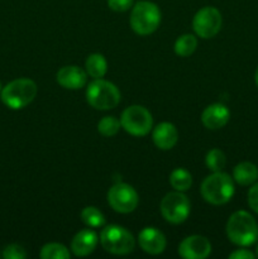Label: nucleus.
Returning <instances> with one entry per match:
<instances>
[{"instance_id":"nucleus-2","label":"nucleus","mask_w":258,"mask_h":259,"mask_svg":"<svg viewBox=\"0 0 258 259\" xmlns=\"http://www.w3.org/2000/svg\"><path fill=\"white\" fill-rule=\"evenodd\" d=\"M201 195L209 204H227L234 195V184L229 175L224 172H214L202 181Z\"/></svg>"},{"instance_id":"nucleus-26","label":"nucleus","mask_w":258,"mask_h":259,"mask_svg":"<svg viewBox=\"0 0 258 259\" xmlns=\"http://www.w3.org/2000/svg\"><path fill=\"white\" fill-rule=\"evenodd\" d=\"M108 5L114 12H126L133 7V0H108Z\"/></svg>"},{"instance_id":"nucleus-23","label":"nucleus","mask_w":258,"mask_h":259,"mask_svg":"<svg viewBox=\"0 0 258 259\" xmlns=\"http://www.w3.org/2000/svg\"><path fill=\"white\" fill-rule=\"evenodd\" d=\"M205 162H206V166L210 171L219 172L224 168L227 158H225V154L223 153L220 149L214 148V149H211V151L207 152Z\"/></svg>"},{"instance_id":"nucleus-31","label":"nucleus","mask_w":258,"mask_h":259,"mask_svg":"<svg viewBox=\"0 0 258 259\" xmlns=\"http://www.w3.org/2000/svg\"><path fill=\"white\" fill-rule=\"evenodd\" d=\"M257 257H258V245H257Z\"/></svg>"},{"instance_id":"nucleus-6","label":"nucleus","mask_w":258,"mask_h":259,"mask_svg":"<svg viewBox=\"0 0 258 259\" xmlns=\"http://www.w3.org/2000/svg\"><path fill=\"white\" fill-rule=\"evenodd\" d=\"M100 243L106 252L118 255L128 254L136 245L133 235L119 225H109L101 230Z\"/></svg>"},{"instance_id":"nucleus-22","label":"nucleus","mask_w":258,"mask_h":259,"mask_svg":"<svg viewBox=\"0 0 258 259\" xmlns=\"http://www.w3.org/2000/svg\"><path fill=\"white\" fill-rule=\"evenodd\" d=\"M40 258L43 259H68L70 252L67 248L58 243H50L40 249Z\"/></svg>"},{"instance_id":"nucleus-12","label":"nucleus","mask_w":258,"mask_h":259,"mask_svg":"<svg viewBox=\"0 0 258 259\" xmlns=\"http://www.w3.org/2000/svg\"><path fill=\"white\" fill-rule=\"evenodd\" d=\"M139 245L146 253L152 255L159 254L166 248V238L163 233L156 228H144L138 237Z\"/></svg>"},{"instance_id":"nucleus-19","label":"nucleus","mask_w":258,"mask_h":259,"mask_svg":"<svg viewBox=\"0 0 258 259\" xmlns=\"http://www.w3.org/2000/svg\"><path fill=\"white\" fill-rule=\"evenodd\" d=\"M197 47V39L192 34H184L177 38L175 43V52L180 57H189L195 52Z\"/></svg>"},{"instance_id":"nucleus-27","label":"nucleus","mask_w":258,"mask_h":259,"mask_svg":"<svg viewBox=\"0 0 258 259\" xmlns=\"http://www.w3.org/2000/svg\"><path fill=\"white\" fill-rule=\"evenodd\" d=\"M248 204L250 209L258 214V184L253 185L248 192Z\"/></svg>"},{"instance_id":"nucleus-18","label":"nucleus","mask_w":258,"mask_h":259,"mask_svg":"<svg viewBox=\"0 0 258 259\" xmlns=\"http://www.w3.org/2000/svg\"><path fill=\"white\" fill-rule=\"evenodd\" d=\"M86 72L94 78H101L106 73L108 70V63L106 60L104 58L103 55L100 53H93L88 57L85 62Z\"/></svg>"},{"instance_id":"nucleus-16","label":"nucleus","mask_w":258,"mask_h":259,"mask_svg":"<svg viewBox=\"0 0 258 259\" xmlns=\"http://www.w3.org/2000/svg\"><path fill=\"white\" fill-rule=\"evenodd\" d=\"M154 144L157 148L168 151L174 148L179 139V133L174 124L171 123H161L154 128L153 134H152Z\"/></svg>"},{"instance_id":"nucleus-30","label":"nucleus","mask_w":258,"mask_h":259,"mask_svg":"<svg viewBox=\"0 0 258 259\" xmlns=\"http://www.w3.org/2000/svg\"><path fill=\"white\" fill-rule=\"evenodd\" d=\"M2 89H3V88H2V83H0V93H2Z\"/></svg>"},{"instance_id":"nucleus-25","label":"nucleus","mask_w":258,"mask_h":259,"mask_svg":"<svg viewBox=\"0 0 258 259\" xmlns=\"http://www.w3.org/2000/svg\"><path fill=\"white\" fill-rule=\"evenodd\" d=\"M3 257L5 259H24L27 257L24 248L18 244H10L3 252Z\"/></svg>"},{"instance_id":"nucleus-3","label":"nucleus","mask_w":258,"mask_h":259,"mask_svg":"<svg viewBox=\"0 0 258 259\" xmlns=\"http://www.w3.org/2000/svg\"><path fill=\"white\" fill-rule=\"evenodd\" d=\"M2 101L13 110L25 108L34 100L37 85L30 78H18L2 89Z\"/></svg>"},{"instance_id":"nucleus-28","label":"nucleus","mask_w":258,"mask_h":259,"mask_svg":"<svg viewBox=\"0 0 258 259\" xmlns=\"http://www.w3.org/2000/svg\"><path fill=\"white\" fill-rule=\"evenodd\" d=\"M230 259H253L254 254L247 249H238L229 255Z\"/></svg>"},{"instance_id":"nucleus-15","label":"nucleus","mask_w":258,"mask_h":259,"mask_svg":"<svg viewBox=\"0 0 258 259\" xmlns=\"http://www.w3.org/2000/svg\"><path fill=\"white\" fill-rule=\"evenodd\" d=\"M98 245V235L95 232L90 229H85L78 232L73 237L71 243V249L73 254L77 257H86L91 254Z\"/></svg>"},{"instance_id":"nucleus-13","label":"nucleus","mask_w":258,"mask_h":259,"mask_svg":"<svg viewBox=\"0 0 258 259\" xmlns=\"http://www.w3.org/2000/svg\"><path fill=\"white\" fill-rule=\"evenodd\" d=\"M88 81L86 72L77 66H65L57 72V82L68 90H78Z\"/></svg>"},{"instance_id":"nucleus-20","label":"nucleus","mask_w":258,"mask_h":259,"mask_svg":"<svg viewBox=\"0 0 258 259\" xmlns=\"http://www.w3.org/2000/svg\"><path fill=\"white\" fill-rule=\"evenodd\" d=\"M169 184L176 191H186L191 187L192 177L186 169L176 168L175 171H172L171 176H169Z\"/></svg>"},{"instance_id":"nucleus-7","label":"nucleus","mask_w":258,"mask_h":259,"mask_svg":"<svg viewBox=\"0 0 258 259\" xmlns=\"http://www.w3.org/2000/svg\"><path fill=\"white\" fill-rule=\"evenodd\" d=\"M120 124L126 133L136 137H143L151 132L153 119L146 108L141 105H132L121 114Z\"/></svg>"},{"instance_id":"nucleus-11","label":"nucleus","mask_w":258,"mask_h":259,"mask_svg":"<svg viewBox=\"0 0 258 259\" xmlns=\"http://www.w3.org/2000/svg\"><path fill=\"white\" fill-rule=\"evenodd\" d=\"M211 253V244L201 235L185 238L179 245V254L186 259H204Z\"/></svg>"},{"instance_id":"nucleus-14","label":"nucleus","mask_w":258,"mask_h":259,"mask_svg":"<svg viewBox=\"0 0 258 259\" xmlns=\"http://www.w3.org/2000/svg\"><path fill=\"white\" fill-rule=\"evenodd\" d=\"M230 118V113L228 108L223 104H212L204 110L201 116L202 124L207 129H220L228 123Z\"/></svg>"},{"instance_id":"nucleus-29","label":"nucleus","mask_w":258,"mask_h":259,"mask_svg":"<svg viewBox=\"0 0 258 259\" xmlns=\"http://www.w3.org/2000/svg\"><path fill=\"white\" fill-rule=\"evenodd\" d=\"M254 80H255V83H257V86H258V67H257V70H255V75H254Z\"/></svg>"},{"instance_id":"nucleus-4","label":"nucleus","mask_w":258,"mask_h":259,"mask_svg":"<svg viewBox=\"0 0 258 259\" xmlns=\"http://www.w3.org/2000/svg\"><path fill=\"white\" fill-rule=\"evenodd\" d=\"M161 12L152 2H138L131 13V27L137 34L148 35L158 28Z\"/></svg>"},{"instance_id":"nucleus-8","label":"nucleus","mask_w":258,"mask_h":259,"mask_svg":"<svg viewBox=\"0 0 258 259\" xmlns=\"http://www.w3.org/2000/svg\"><path fill=\"white\" fill-rule=\"evenodd\" d=\"M161 212L171 224H181L190 214L189 199L181 191L168 192L161 201Z\"/></svg>"},{"instance_id":"nucleus-1","label":"nucleus","mask_w":258,"mask_h":259,"mask_svg":"<svg viewBox=\"0 0 258 259\" xmlns=\"http://www.w3.org/2000/svg\"><path fill=\"white\" fill-rule=\"evenodd\" d=\"M227 235L229 240L240 247L254 244L258 239V225L254 218L247 211H235L227 223Z\"/></svg>"},{"instance_id":"nucleus-9","label":"nucleus","mask_w":258,"mask_h":259,"mask_svg":"<svg viewBox=\"0 0 258 259\" xmlns=\"http://www.w3.org/2000/svg\"><path fill=\"white\" fill-rule=\"evenodd\" d=\"M192 28L199 37L207 39L219 33L222 28V14L214 7H205L195 14Z\"/></svg>"},{"instance_id":"nucleus-10","label":"nucleus","mask_w":258,"mask_h":259,"mask_svg":"<svg viewBox=\"0 0 258 259\" xmlns=\"http://www.w3.org/2000/svg\"><path fill=\"white\" fill-rule=\"evenodd\" d=\"M108 202L116 212L128 214L138 206V194L132 186L126 184H116L109 190Z\"/></svg>"},{"instance_id":"nucleus-21","label":"nucleus","mask_w":258,"mask_h":259,"mask_svg":"<svg viewBox=\"0 0 258 259\" xmlns=\"http://www.w3.org/2000/svg\"><path fill=\"white\" fill-rule=\"evenodd\" d=\"M81 220L90 228H101L105 224L103 212L94 206H88L81 211Z\"/></svg>"},{"instance_id":"nucleus-24","label":"nucleus","mask_w":258,"mask_h":259,"mask_svg":"<svg viewBox=\"0 0 258 259\" xmlns=\"http://www.w3.org/2000/svg\"><path fill=\"white\" fill-rule=\"evenodd\" d=\"M120 120H118L114 116H104L98 124V131L104 137H113L120 129Z\"/></svg>"},{"instance_id":"nucleus-5","label":"nucleus","mask_w":258,"mask_h":259,"mask_svg":"<svg viewBox=\"0 0 258 259\" xmlns=\"http://www.w3.org/2000/svg\"><path fill=\"white\" fill-rule=\"evenodd\" d=\"M86 100L98 110H109L120 103V93L114 83L95 78L86 89Z\"/></svg>"},{"instance_id":"nucleus-17","label":"nucleus","mask_w":258,"mask_h":259,"mask_svg":"<svg viewBox=\"0 0 258 259\" xmlns=\"http://www.w3.org/2000/svg\"><path fill=\"white\" fill-rule=\"evenodd\" d=\"M233 177L235 182H238L242 186H248V185L254 184L258 177V169L250 162H242L237 164L233 169Z\"/></svg>"}]
</instances>
